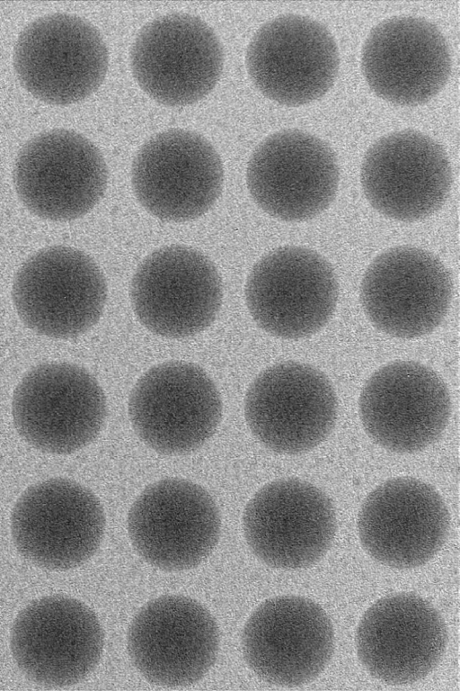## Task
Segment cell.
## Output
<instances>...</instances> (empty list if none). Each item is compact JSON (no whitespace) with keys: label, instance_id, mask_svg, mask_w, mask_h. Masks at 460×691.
Segmentation results:
<instances>
[{"label":"cell","instance_id":"1","mask_svg":"<svg viewBox=\"0 0 460 691\" xmlns=\"http://www.w3.org/2000/svg\"><path fill=\"white\" fill-rule=\"evenodd\" d=\"M12 411L16 430L33 447L50 453H74L102 430L107 403L96 379L68 363H45L16 386Z\"/></svg>","mask_w":460,"mask_h":691},{"label":"cell","instance_id":"2","mask_svg":"<svg viewBox=\"0 0 460 691\" xmlns=\"http://www.w3.org/2000/svg\"><path fill=\"white\" fill-rule=\"evenodd\" d=\"M107 299L105 278L84 252L63 246L31 256L16 274L13 300L22 321L53 338H74L95 325Z\"/></svg>","mask_w":460,"mask_h":691},{"label":"cell","instance_id":"3","mask_svg":"<svg viewBox=\"0 0 460 691\" xmlns=\"http://www.w3.org/2000/svg\"><path fill=\"white\" fill-rule=\"evenodd\" d=\"M337 414L336 392L326 375L294 361L263 370L244 399L250 430L279 453L298 454L318 446L332 433Z\"/></svg>","mask_w":460,"mask_h":691},{"label":"cell","instance_id":"4","mask_svg":"<svg viewBox=\"0 0 460 691\" xmlns=\"http://www.w3.org/2000/svg\"><path fill=\"white\" fill-rule=\"evenodd\" d=\"M128 409L136 434L147 446L178 454L198 449L211 437L221 419L222 401L203 369L172 361L140 377Z\"/></svg>","mask_w":460,"mask_h":691},{"label":"cell","instance_id":"5","mask_svg":"<svg viewBox=\"0 0 460 691\" xmlns=\"http://www.w3.org/2000/svg\"><path fill=\"white\" fill-rule=\"evenodd\" d=\"M338 282L329 263L301 247H282L264 256L245 285L246 304L269 334L298 339L322 329L336 308Z\"/></svg>","mask_w":460,"mask_h":691},{"label":"cell","instance_id":"6","mask_svg":"<svg viewBox=\"0 0 460 691\" xmlns=\"http://www.w3.org/2000/svg\"><path fill=\"white\" fill-rule=\"evenodd\" d=\"M14 67L22 85L52 104L80 102L103 82L109 53L99 31L72 14L54 13L27 25L14 48Z\"/></svg>","mask_w":460,"mask_h":691},{"label":"cell","instance_id":"7","mask_svg":"<svg viewBox=\"0 0 460 691\" xmlns=\"http://www.w3.org/2000/svg\"><path fill=\"white\" fill-rule=\"evenodd\" d=\"M243 528L252 552L284 570L310 567L330 549L337 528L334 507L314 485L296 478L276 480L247 503Z\"/></svg>","mask_w":460,"mask_h":691},{"label":"cell","instance_id":"8","mask_svg":"<svg viewBox=\"0 0 460 691\" xmlns=\"http://www.w3.org/2000/svg\"><path fill=\"white\" fill-rule=\"evenodd\" d=\"M13 182L31 213L55 221L71 220L101 201L108 168L100 150L86 138L53 130L23 146L15 160Z\"/></svg>","mask_w":460,"mask_h":691},{"label":"cell","instance_id":"9","mask_svg":"<svg viewBox=\"0 0 460 691\" xmlns=\"http://www.w3.org/2000/svg\"><path fill=\"white\" fill-rule=\"evenodd\" d=\"M132 74L155 101L187 105L208 95L217 84L224 52L214 31L188 13H169L146 23L130 52Z\"/></svg>","mask_w":460,"mask_h":691},{"label":"cell","instance_id":"10","mask_svg":"<svg viewBox=\"0 0 460 691\" xmlns=\"http://www.w3.org/2000/svg\"><path fill=\"white\" fill-rule=\"evenodd\" d=\"M105 516L97 497L67 479H49L31 486L19 498L11 530L19 552L34 563L68 570L97 551Z\"/></svg>","mask_w":460,"mask_h":691},{"label":"cell","instance_id":"11","mask_svg":"<svg viewBox=\"0 0 460 691\" xmlns=\"http://www.w3.org/2000/svg\"><path fill=\"white\" fill-rule=\"evenodd\" d=\"M129 295L137 318L148 330L183 338L214 321L223 286L206 256L188 247L170 246L144 259L134 274Z\"/></svg>","mask_w":460,"mask_h":691},{"label":"cell","instance_id":"12","mask_svg":"<svg viewBox=\"0 0 460 691\" xmlns=\"http://www.w3.org/2000/svg\"><path fill=\"white\" fill-rule=\"evenodd\" d=\"M249 668L267 683L301 686L314 680L334 651V631L325 611L311 599L280 596L262 602L242 634Z\"/></svg>","mask_w":460,"mask_h":691},{"label":"cell","instance_id":"13","mask_svg":"<svg viewBox=\"0 0 460 691\" xmlns=\"http://www.w3.org/2000/svg\"><path fill=\"white\" fill-rule=\"evenodd\" d=\"M221 519L211 495L182 479L146 488L131 506L128 532L138 554L162 570L197 566L217 545Z\"/></svg>","mask_w":460,"mask_h":691},{"label":"cell","instance_id":"14","mask_svg":"<svg viewBox=\"0 0 460 691\" xmlns=\"http://www.w3.org/2000/svg\"><path fill=\"white\" fill-rule=\"evenodd\" d=\"M359 416L367 435L397 453L421 451L443 434L451 399L441 377L413 361H396L376 371L364 384Z\"/></svg>","mask_w":460,"mask_h":691},{"label":"cell","instance_id":"15","mask_svg":"<svg viewBox=\"0 0 460 691\" xmlns=\"http://www.w3.org/2000/svg\"><path fill=\"white\" fill-rule=\"evenodd\" d=\"M135 195L152 215L187 221L206 213L224 184L219 155L202 136L169 130L149 139L132 165Z\"/></svg>","mask_w":460,"mask_h":691},{"label":"cell","instance_id":"16","mask_svg":"<svg viewBox=\"0 0 460 691\" xmlns=\"http://www.w3.org/2000/svg\"><path fill=\"white\" fill-rule=\"evenodd\" d=\"M339 178L332 149L297 130L266 138L253 151L246 173L256 204L286 221L309 220L325 211L336 196Z\"/></svg>","mask_w":460,"mask_h":691},{"label":"cell","instance_id":"17","mask_svg":"<svg viewBox=\"0 0 460 691\" xmlns=\"http://www.w3.org/2000/svg\"><path fill=\"white\" fill-rule=\"evenodd\" d=\"M127 644L134 666L146 680L183 687L200 680L214 664L219 632L211 614L197 601L163 596L133 618Z\"/></svg>","mask_w":460,"mask_h":691},{"label":"cell","instance_id":"18","mask_svg":"<svg viewBox=\"0 0 460 691\" xmlns=\"http://www.w3.org/2000/svg\"><path fill=\"white\" fill-rule=\"evenodd\" d=\"M452 292L450 273L438 257L420 248L397 247L369 265L360 300L377 329L394 337L416 338L444 320Z\"/></svg>","mask_w":460,"mask_h":691},{"label":"cell","instance_id":"19","mask_svg":"<svg viewBox=\"0 0 460 691\" xmlns=\"http://www.w3.org/2000/svg\"><path fill=\"white\" fill-rule=\"evenodd\" d=\"M11 649L18 667L34 682L68 686L83 680L97 666L103 632L86 605L66 597H47L17 615Z\"/></svg>","mask_w":460,"mask_h":691},{"label":"cell","instance_id":"20","mask_svg":"<svg viewBox=\"0 0 460 691\" xmlns=\"http://www.w3.org/2000/svg\"><path fill=\"white\" fill-rule=\"evenodd\" d=\"M336 42L320 22L285 14L263 24L251 40L246 67L255 86L268 98L298 106L323 96L339 71Z\"/></svg>","mask_w":460,"mask_h":691},{"label":"cell","instance_id":"21","mask_svg":"<svg viewBox=\"0 0 460 691\" xmlns=\"http://www.w3.org/2000/svg\"><path fill=\"white\" fill-rule=\"evenodd\" d=\"M357 528L361 545L375 560L395 569H411L428 562L442 548L450 516L432 486L397 477L366 497Z\"/></svg>","mask_w":460,"mask_h":691},{"label":"cell","instance_id":"22","mask_svg":"<svg viewBox=\"0 0 460 691\" xmlns=\"http://www.w3.org/2000/svg\"><path fill=\"white\" fill-rule=\"evenodd\" d=\"M447 644V630L426 599L398 593L376 601L357 627L355 646L366 670L387 684L407 685L432 672Z\"/></svg>","mask_w":460,"mask_h":691},{"label":"cell","instance_id":"23","mask_svg":"<svg viewBox=\"0 0 460 691\" xmlns=\"http://www.w3.org/2000/svg\"><path fill=\"white\" fill-rule=\"evenodd\" d=\"M360 182L369 203L401 221L424 219L447 201L452 171L444 148L419 131L388 134L366 152Z\"/></svg>","mask_w":460,"mask_h":691},{"label":"cell","instance_id":"24","mask_svg":"<svg viewBox=\"0 0 460 691\" xmlns=\"http://www.w3.org/2000/svg\"><path fill=\"white\" fill-rule=\"evenodd\" d=\"M361 69L369 87L399 105L424 103L438 94L451 71L445 37L432 22L396 16L379 22L362 48Z\"/></svg>","mask_w":460,"mask_h":691}]
</instances>
